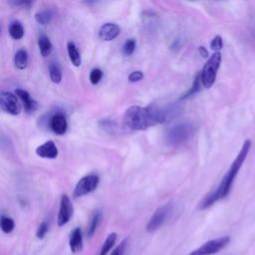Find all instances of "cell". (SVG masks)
Listing matches in <instances>:
<instances>
[{"mask_svg":"<svg viewBox=\"0 0 255 255\" xmlns=\"http://www.w3.org/2000/svg\"><path fill=\"white\" fill-rule=\"evenodd\" d=\"M176 113V107L160 108L156 105H149L142 108L139 106H132L126 111L124 115V123L129 129L142 130L168 121L173 118Z\"/></svg>","mask_w":255,"mask_h":255,"instance_id":"6da1fadb","label":"cell"},{"mask_svg":"<svg viewBox=\"0 0 255 255\" xmlns=\"http://www.w3.org/2000/svg\"><path fill=\"white\" fill-rule=\"evenodd\" d=\"M250 148H251V140L246 139L243 142L235 159L231 163L228 171L222 177L219 185L216 187V189L212 190L205 197L202 198V200L200 201V203L198 205L199 209H206V208L210 207L211 205H213L218 200L226 197L229 194L232 184H233V181L236 178L242 164L244 163V161L249 153Z\"/></svg>","mask_w":255,"mask_h":255,"instance_id":"7a4b0ae2","label":"cell"},{"mask_svg":"<svg viewBox=\"0 0 255 255\" xmlns=\"http://www.w3.org/2000/svg\"><path fill=\"white\" fill-rule=\"evenodd\" d=\"M194 132V126L191 123H179L172 127L166 134V142L169 145H179L188 140Z\"/></svg>","mask_w":255,"mask_h":255,"instance_id":"3957f363","label":"cell"},{"mask_svg":"<svg viewBox=\"0 0 255 255\" xmlns=\"http://www.w3.org/2000/svg\"><path fill=\"white\" fill-rule=\"evenodd\" d=\"M221 63V53L220 52H214L206 61L204 64L202 71L200 73V78L202 82V86L206 89H209L213 86L218 69L220 67Z\"/></svg>","mask_w":255,"mask_h":255,"instance_id":"277c9868","label":"cell"},{"mask_svg":"<svg viewBox=\"0 0 255 255\" xmlns=\"http://www.w3.org/2000/svg\"><path fill=\"white\" fill-rule=\"evenodd\" d=\"M230 241L229 236H222L215 239H211L203 243L200 247L196 248L188 255H213L225 248Z\"/></svg>","mask_w":255,"mask_h":255,"instance_id":"5b68a950","label":"cell"},{"mask_svg":"<svg viewBox=\"0 0 255 255\" xmlns=\"http://www.w3.org/2000/svg\"><path fill=\"white\" fill-rule=\"evenodd\" d=\"M99 181H100V178L96 174H90V175L84 176L78 181L74 189V196L81 197L88 193H91L98 187Z\"/></svg>","mask_w":255,"mask_h":255,"instance_id":"8992f818","label":"cell"},{"mask_svg":"<svg viewBox=\"0 0 255 255\" xmlns=\"http://www.w3.org/2000/svg\"><path fill=\"white\" fill-rule=\"evenodd\" d=\"M170 211H171L170 204H164V205L156 208L146 224V227H145L146 231L153 232V231L157 230L163 224V222L166 220Z\"/></svg>","mask_w":255,"mask_h":255,"instance_id":"52a82bcc","label":"cell"},{"mask_svg":"<svg viewBox=\"0 0 255 255\" xmlns=\"http://www.w3.org/2000/svg\"><path fill=\"white\" fill-rule=\"evenodd\" d=\"M0 106L3 111L13 116H17L21 112V106L17 100V97L10 92L1 93Z\"/></svg>","mask_w":255,"mask_h":255,"instance_id":"ba28073f","label":"cell"},{"mask_svg":"<svg viewBox=\"0 0 255 255\" xmlns=\"http://www.w3.org/2000/svg\"><path fill=\"white\" fill-rule=\"evenodd\" d=\"M73 216V205L67 194H63L60 201V208L57 218V223L59 226L67 224L71 217Z\"/></svg>","mask_w":255,"mask_h":255,"instance_id":"9c48e42d","label":"cell"},{"mask_svg":"<svg viewBox=\"0 0 255 255\" xmlns=\"http://www.w3.org/2000/svg\"><path fill=\"white\" fill-rule=\"evenodd\" d=\"M121 33V28L112 22L105 23L99 30V37L104 41H112L116 39Z\"/></svg>","mask_w":255,"mask_h":255,"instance_id":"30bf717a","label":"cell"},{"mask_svg":"<svg viewBox=\"0 0 255 255\" xmlns=\"http://www.w3.org/2000/svg\"><path fill=\"white\" fill-rule=\"evenodd\" d=\"M36 154L43 158H56L58 156V147L53 140H48L36 148Z\"/></svg>","mask_w":255,"mask_h":255,"instance_id":"8fae6325","label":"cell"},{"mask_svg":"<svg viewBox=\"0 0 255 255\" xmlns=\"http://www.w3.org/2000/svg\"><path fill=\"white\" fill-rule=\"evenodd\" d=\"M50 128L51 129L59 135L64 134L68 128V123L66 117L62 114H56L50 120Z\"/></svg>","mask_w":255,"mask_h":255,"instance_id":"7c38bea8","label":"cell"},{"mask_svg":"<svg viewBox=\"0 0 255 255\" xmlns=\"http://www.w3.org/2000/svg\"><path fill=\"white\" fill-rule=\"evenodd\" d=\"M69 246L73 253H79L83 250V235L80 227H76L72 232L69 239Z\"/></svg>","mask_w":255,"mask_h":255,"instance_id":"4fadbf2b","label":"cell"},{"mask_svg":"<svg viewBox=\"0 0 255 255\" xmlns=\"http://www.w3.org/2000/svg\"><path fill=\"white\" fill-rule=\"evenodd\" d=\"M15 94L16 96L19 97V99L22 101L23 105H24V108L27 112H33L35 111V109L37 108V102H35L30 94L26 91V90H23V89H16L15 90Z\"/></svg>","mask_w":255,"mask_h":255,"instance_id":"5bb4252c","label":"cell"},{"mask_svg":"<svg viewBox=\"0 0 255 255\" xmlns=\"http://www.w3.org/2000/svg\"><path fill=\"white\" fill-rule=\"evenodd\" d=\"M67 51H68V55L70 58V61L72 62V64L75 67H79L82 64V59L80 56V53L76 47V45L73 42H68L67 43Z\"/></svg>","mask_w":255,"mask_h":255,"instance_id":"9a60e30c","label":"cell"},{"mask_svg":"<svg viewBox=\"0 0 255 255\" xmlns=\"http://www.w3.org/2000/svg\"><path fill=\"white\" fill-rule=\"evenodd\" d=\"M38 46H39V50H40V53L43 57H47L51 54L52 52V49H53V46H52V43L50 41V39L45 36V35H41L38 39Z\"/></svg>","mask_w":255,"mask_h":255,"instance_id":"2e32d148","label":"cell"},{"mask_svg":"<svg viewBox=\"0 0 255 255\" xmlns=\"http://www.w3.org/2000/svg\"><path fill=\"white\" fill-rule=\"evenodd\" d=\"M14 64L19 70H24L28 64V53L24 49H20L16 52L14 57Z\"/></svg>","mask_w":255,"mask_h":255,"instance_id":"e0dca14e","label":"cell"},{"mask_svg":"<svg viewBox=\"0 0 255 255\" xmlns=\"http://www.w3.org/2000/svg\"><path fill=\"white\" fill-rule=\"evenodd\" d=\"M9 34L15 40H20L24 36V28L19 21H13L9 26Z\"/></svg>","mask_w":255,"mask_h":255,"instance_id":"ac0fdd59","label":"cell"},{"mask_svg":"<svg viewBox=\"0 0 255 255\" xmlns=\"http://www.w3.org/2000/svg\"><path fill=\"white\" fill-rule=\"evenodd\" d=\"M101 220H102V213H101V211L97 210L93 214V216H92V218L90 220V224L88 226V231L87 232H88V236L89 237H92L95 234L98 226L100 225Z\"/></svg>","mask_w":255,"mask_h":255,"instance_id":"d6986e66","label":"cell"},{"mask_svg":"<svg viewBox=\"0 0 255 255\" xmlns=\"http://www.w3.org/2000/svg\"><path fill=\"white\" fill-rule=\"evenodd\" d=\"M117 238H118V235L117 233L113 232L111 234L108 235V237L106 238L102 248H101V251H100V254L99 255H107L108 252L112 249V247L115 245L116 241H117Z\"/></svg>","mask_w":255,"mask_h":255,"instance_id":"ffe728a7","label":"cell"},{"mask_svg":"<svg viewBox=\"0 0 255 255\" xmlns=\"http://www.w3.org/2000/svg\"><path fill=\"white\" fill-rule=\"evenodd\" d=\"M49 75L51 81L55 84H59L62 81V72L56 63H51L49 65Z\"/></svg>","mask_w":255,"mask_h":255,"instance_id":"44dd1931","label":"cell"},{"mask_svg":"<svg viewBox=\"0 0 255 255\" xmlns=\"http://www.w3.org/2000/svg\"><path fill=\"white\" fill-rule=\"evenodd\" d=\"M0 227L4 233L8 234L13 231V229L15 227V222L11 217L2 215L0 218Z\"/></svg>","mask_w":255,"mask_h":255,"instance_id":"7402d4cb","label":"cell"},{"mask_svg":"<svg viewBox=\"0 0 255 255\" xmlns=\"http://www.w3.org/2000/svg\"><path fill=\"white\" fill-rule=\"evenodd\" d=\"M52 18H53V13L50 10H43L35 14V20L37 21V23L41 25L49 24Z\"/></svg>","mask_w":255,"mask_h":255,"instance_id":"603a6c76","label":"cell"},{"mask_svg":"<svg viewBox=\"0 0 255 255\" xmlns=\"http://www.w3.org/2000/svg\"><path fill=\"white\" fill-rule=\"evenodd\" d=\"M202 84V82H201V78H200V74H198L197 76H196V78L194 79V82H193V84H192V86H191V88L189 89V91L181 98V99H185V98H188V97H190V96H192V95H194V94H196L197 92H199V90H200V85Z\"/></svg>","mask_w":255,"mask_h":255,"instance_id":"cb8c5ba5","label":"cell"},{"mask_svg":"<svg viewBox=\"0 0 255 255\" xmlns=\"http://www.w3.org/2000/svg\"><path fill=\"white\" fill-rule=\"evenodd\" d=\"M135 45H136V42H135L134 39H132V38L128 39V40L125 42L124 46H123V52H124V54H125L126 56H130V55L134 52V50H135Z\"/></svg>","mask_w":255,"mask_h":255,"instance_id":"d4e9b609","label":"cell"},{"mask_svg":"<svg viewBox=\"0 0 255 255\" xmlns=\"http://www.w3.org/2000/svg\"><path fill=\"white\" fill-rule=\"evenodd\" d=\"M90 82L93 85H97L103 78V71L101 69H93L90 73Z\"/></svg>","mask_w":255,"mask_h":255,"instance_id":"484cf974","label":"cell"},{"mask_svg":"<svg viewBox=\"0 0 255 255\" xmlns=\"http://www.w3.org/2000/svg\"><path fill=\"white\" fill-rule=\"evenodd\" d=\"M222 47H223V41L221 36L219 35L215 36L210 42V48L215 52H219V50H221Z\"/></svg>","mask_w":255,"mask_h":255,"instance_id":"4316f807","label":"cell"},{"mask_svg":"<svg viewBox=\"0 0 255 255\" xmlns=\"http://www.w3.org/2000/svg\"><path fill=\"white\" fill-rule=\"evenodd\" d=\"M48 228H49L48 223H47L46 221H43V222L39 225V227H38V229H37V231H36V237H37L38 239L44 238L45 235H46V233H47V231H48Z\"/></svg>","mask_w":255,"mask_h":255,"instance_id":"83f0119b","label":"cell"},{"mask_svg":"<svg viewBox=\"0 0 255 255\" xmlns=\"http://www.w3.org/2000/svg\"><path fill=\"white\" fill-rule=\"evenodd\" d=\"M127 242L128 239H124L112 252L111 255H124L125 251H126V247H127Z\"/></svg>","mask_w":255,"mask_h":255,"instance_id":"f1b7e54d","label":"cell"},{"mask_svg":"<svg viewBox=\"0 0 255 255\" xmlns=\"http://www.w3.org/2000/svg\"><path fill=\"white\" fill-rule=\"evenodd\" d=\"M143 78V74L140 71H133L128 75V81L130 83L139 82Z\"/></svg>","mask_w":255,"mask_h":255,"instance_id":"f546056e","label":"cell"},{"mask_svg":"<svg viewBox=\"0 0 255 255\" xmlns=\"http://www.w3.org/2000/svg\"><path fill=\"white\" fill-rule=\"evenodd\" d=\"M10 3L15 6H22V7H29L32 4L31 1H11Z\"/></svg>","mask_w":255,"mask_h":255,"instance_id":"4dcf8cb0","label":"cell"},{"mask_svg":"<svg viewBox=\"0 0 255 255\" xmlns=\"http://www.w3.org/2000/svg\"><path fill=\"white\" fill-rule=\"evenodd\" d=\"M199 53H200L201 56L204 57V58H206L207 55H208V52H207V50H206L204 47H199Z\"/></svg>","mask_w":255,"mask_h":255,"instance_id":"1f68e13d","label":"cell"}]
</instances>
